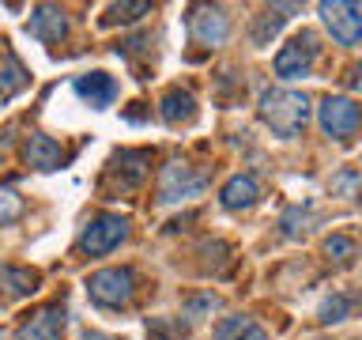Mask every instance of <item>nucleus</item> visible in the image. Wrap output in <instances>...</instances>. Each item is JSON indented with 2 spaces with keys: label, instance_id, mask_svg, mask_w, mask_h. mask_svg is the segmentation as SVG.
Returning a JSON list of instances; mask_svg holds the SVG:
<instances>
[{
  "label": "nucleus",
  "instance_id": "nucleus-1",
  "mask_svg": "<svg viewBox=\"0 0 362 340\" xmlns=\"http://www.w3.org/2000/svg\"><path fill=\"white\" fill-rule=\"evenodd\" d=\"M260 121L268 125L276 136L291 140L305 129L310 121V98L302 91H287V87H276V91H264L260 95Z\"/></svg>",
  "mask_w": 362,
  "mask_h": 340
},
{
  "label": "nucleus",
  "instance_id": "nucleus-2",
  "mask_svg": "<svg viewBox=\"0 0 362 340\" xmlns=\"http://www.w3.org/2000/svg\"><path fill=\"white\" fill-rule=\"evenodd\" d=\"M317 118H321V129L328 136H336V140H347V136H355L362 129V110L344 95H328L321 102V110H317Z\"/></svg>",
  "mask_w": 362,
  "mask_h": 340
},
{
  "label": "nucleus",
  "instance_id": "nucleus-3",
  "mask_svg": "<svg viewBox=\"0 0 362 340\" xmlns=\"http://www.w3.org/2000/svg\"><path fill=\"white\" fill-rule=\"evenodd\" d=\"M129 234V223L121 220V215H95V220L87 223V231L79 234V254H90V257H102L110 254L113 246H121V238Z\"/></svg>",
  "mask_w": 362,
  "mask_h": 340
},
{
  "label": "nucleus",
  "instance_id": "nucleus-4",
  "mask_svg": "<svg viewBox=\"0 0 362 340\" xmlns=\"http://www.w3.org/2000/svg\"><path fill=\"white\" fill-rule=\"evenodd\" d=\"M313 61H317V38L310 30H302V34H294V38L276 53V76H283V79L310 76Z\"/></svg>",
  "mask_w": 362,
  "mask_h": 340
},
{
  "label": "nucleus",
  "instance_id": "nucleus-5",
  "mask_svg": "<svg viewBox=\"0 0 362 340\" xmlns=\"http://www.w3.org/2000/svg\"><path fill=\"white\" fill-rule=\"evenodd\" d=\"M132 288H136V280H132L129 268H102V272H95V276H87V291H90V299H95L98 306L129 302Z\"/></svg>",
  "mask_w": 362,
  "mask_h": 340
},
{
  "label": "nucleus",
  "instance_id": "nucleus-6",
  "mask_svg": "<svg viewBox=\"0 0 362 340\" xmlns=\"http://www.w3.org/2000/svg\"><path fill=\"white\" fill-rule=\"evenodd\" d=\"M321 19L332 30V38L339 45H355L362 38V8L347 4V0H325L321 4Z\"/></svg>",
  "mask_w": 362,
  "mask_h": 340
},
{
  "label": "nucleus",
  "instance_id": "nucleus-7",
  "mask_svg": "<svg viewBox=\"0 0 362 340\" xmlns=\"http://www.w3.org/2000/svg\"><path fill=\"white\" fill-rule=\"evenodd\" d=\"M204 193V178L185 163H170L163 166V178H158V200L163 204H177L189 197H200Z\"/></svg>",
  "mask_w": 362,
  "mask_h": 340
},
{
  "label": "nucleus",
  "instance_id": "nucleus-8",
  "mask_svg": "<svg viewBox=\"0 0 362 340\" xmlns=\"http://www.w3.org/2000/svg\"><path fill=\"white\" fill-rule=\"evenodd\" d=\"M189 30L200 45H223L226 34H230V23H226L223 8H192Z\"/></svg>",
  "mask_w": 362,
  "mask_h": 340
},
{
  "label": "nucleus",
  "instance_id": "nucleus-9",
  "mask_svg": "<svg viewBox=\"0 0 362 340\" xmlns=\"http://www.w3.org/2000/svg\"><path fill=\"white\" fill-rule=\"evenodd\" d=\"M72 87H76V95L95 110H106V106H113V98H117V79L106 76V72H87V76H79Z\"/></svg>",
  "mask_w": 362,
  "mask_h": 340
},
{
  "label": "nucleus",
  "instance_id": "nucleus-10",
  "mask_svg": "<svg viewBox=\"0 0 362 340\" xmlns=\"http://www.w3.org/2000/svg\"><path fill=\"white\" fill-rule=\"evenodd\" d=\"M64 333V306H45L16 333V340H61Z\"/></svg>",
  "mask_w": 362,
  "mask_h": 340
},
{
  "label": "nucleus",
  "instance_id": "nucleus-11",
  "mask_svg": "<svg viewBox=\"0 0 362 340\" xmlns=\"http://www.w3.org/2000/svg\"><path fill=\"white\" fill-rule=\"evenodd\" d=\"M27 163L34 170H57L64 163V147L53 140V136H45V132H34L30 140H27Z\"/></svg>",
  "mask_w": 362,
  "mask_h": 340
},
{
  "label": "nucleus",
  "instance_id": "nucleus-12",
  "mask_svg": "<svg viewBox=\"0 0 362 340\" xmlns=\"http://www.w3.org/2000/svg\"><path fill=\"white\" fill-rule=\"evenodd\" d=\"M64 30H68V19H64L61 8H53V4L34 8V16H30V34H34V38H42V42H61Z\"/></svg>",
  "mask_w": 362,
  "mask_h": 340
},
{
  "label": "nucleus",
  "instance_id": "nucleus-13",
  "mask_svg": "<svg viewBox=\"0 0 362 340\" xmlns=\"http://www.w3.org/2000/svg\"><path fill=\"white\" fill-rule=\"evenodd\" d=\"M158 113H163L166 125H189L192 118H197V98L189 95V91L181 87H170L163 102H158Z\"/></svg>",
  "mask_w": 362,
  "mask_h": 340
},
{
  "label": "nucleus",
  "instance_id": "nucleus-14",
  "mask_svg": "<svg viewBox=\"0 0 362 340\" xmlns=\"http://www.w3.org/2000/svg\"><path fill=\"white\" fill-rule=\"evenodd\" d=\"M257 197H260V186H257V178H253V174H234V178L223 186V193H219L223 208H230V212L257 204Z\"/></svg>",
  "mask_w": 362,
  "mask_h": 340
},
{
  "label": "nucleus",
  "instance_id": "nucleus-15",
  "mask_svg": "<svg viewBox=\"0 0 362 340\" xmlns=\"http://www.w3.org/2000/svg\"><path fill=\"white\" fill-rule=\"evenodd\" d=\"M355 306H358L355 291H332L328 299H321V306H317V317H321V325H339L355 314Z\"/></svg>",
  "mask_w": 362,
  "mask_h": 340
},
{
  "label": "nucleus",
  "instance_id": "nucleus-16",
  "mask_svg": "<svg viewBox=\"0 0 362 340\" xmlns=\"http://www.w3.org/2000/svg\"><path fill=\"white\" fill-rule=\"evenodd\" d=\"M0 288H4V291L11 295V299H19V295H30L34 288H38V272L0 265Z\"/></svg>",
  "mask_w": 362,
  "mask_h": 340
},
{
  "label": "nucleus",
  "instance_id": "nucleus-17",
  "mask_svg": "<svg viewBox=\"0 0 362 340\" xmlns=\"http://www.w3.org/2000/svg\"><path fill=\"white\" fill-rule=\"evenodd\" d=\"M215 340H268V333L260 325H253L249 317H230L215 329Z\"/></svg>",
  "mask_w": 362,
  "mask_h": 340
},
{
  "label": "nucleus",
  "instance_id": "nucleus-18",
  "mask_svg": "<svg viewBox=\"0 0 362 340\" xmlns=\"http://www.w3.org/2000/svg\"><path fill=\"white\" fill-rule=\"evenodd\" d=\"M325 257L336 261V265H351V261L358 257V242L347 234H328L325 238Z\"/></svg>",
  "mask_w": 362,
  "mask_h": 340
},
{
  "label": "nucleus",
  "instance_id": "nucleus-19",
  "mask_svg": "<svg viewBox=\"0 0 362 340\" xmlns=\"http://www.w3.org/2000/svg\"><path fill=\"white\" fill-rule=\"evenodd\" d=\"M23 84H27V72H23V64L16 61V57H8L4 76H0V98H11Z\"/></svg>",
  "mask_w": 362,
  "mask_h": 340
},
{
  "label": "nucleus",
  "instance_id": "nucleus-20",
  "mask_svg": "<svg viewBox=\"0 0 362 340\" xmlns=\"http://www.w3.org/2000/svg\"><path fill=\"white\" fill-rule=\"evenodd\" d=\"M283 11H291V8H272V11H264V16L257 19V27H253V42L257 45H268V38L279 30V23H283Z\"/></svg>",
  "mask_w": 362,
  "mask_h": 340
},
{
  "label": "nucleus",
  "instance_id": "nucleus-21",
  "mask_svg": "<svg viewBox=\"0 0 362 340\" xmlns=\"http://www.w3.org/2000/svg\"><path fill=\"white\" fill-rule=\"evenodd\" d=\"M147 11H151V4H113L102 16V27H117V23H129L136 16H147Z\"/></svg>",
  "mask_w": 362,
  "mask_h": 340
},
{
  "label": "nucleus",
  "instance_id": "nucleus-22",
  "mask_svg": "<svg viewBox=\"0 0 362 340\" xmlns=\"http://www.w3.org/2000/svg\"><path fill=\"white\" fill-rule=\"evenodd\" d=\"M19 212H23V200H19V193H11V189H0V227H4V223H11Z\"/></svg>",
  "mask_w": 362,
  "mask_h": 340
},
{
  "label": "nucleus",
  "instance_id": "nucleus-23",
  "mask_svg": "<svg viewBox=\"0 0 362 340\" xmlns=\"http://www.w3.org/2000/svg\"><path fill=\"white\" fill-rule=\"evenodd\" d=\"M83 340H110V336H102V333H87Z\"/></svg>",
  "mask_w": 362,
  "mask_h": 340
},
{
  "label": "nucleus",
  "instance_id": "nucleus-24",
  "mask_svg": "<svg viewBox=\"0 0 362 340\" xmlns=\"http://www.w3.org/2000/svg\"><path fill=\"white\" fill-rule=\"evenodd\" d=\"M358 340H362V336H358Z\"/></svg>",
  "mask_w": 362,
  "mask_h": 340
}]
</instances>
